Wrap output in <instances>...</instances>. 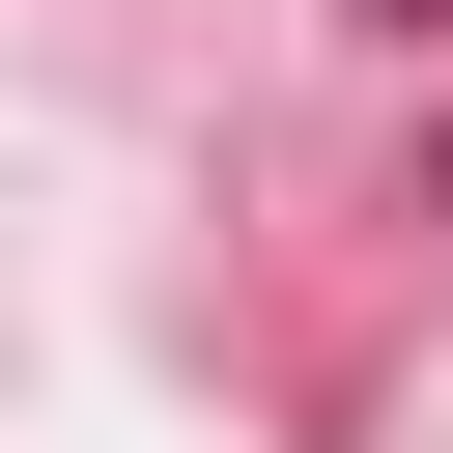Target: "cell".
Returning a JSON list of instances; mask_svg holds the SVG:
<instances>
[{
    "instance_id": "6da1fadb",
    "label": "cell",
    "mask_w": 453,
    "mask_h": 453,
    "mask_svg": "<svg viewBox=\"0 0 453 453\" xmlns=\"http://www.w3.org/2000/svg\"><path fill=\"white\" fill-rule=\"evenodd\" d=\"M368 28H453V0H368Z\"/></svg>"
}]
</instances>
